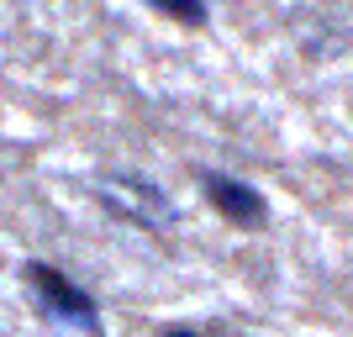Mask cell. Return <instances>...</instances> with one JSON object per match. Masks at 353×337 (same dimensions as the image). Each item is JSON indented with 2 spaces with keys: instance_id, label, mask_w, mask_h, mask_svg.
Listing matches in <instances>:
<instances>
[{
  "instance_id": "obj_1",
  "label": "cell",
  "mask_w": 353,
  "mask_h": 337,
  "mask_svg": "<svg viewBox=\"0 0 353 337\" xmlns=\"http://www.w3.org/2000/svg\"><path fill=\"white\" fill-rule=\"evenodd\" d=\"M90 195L101 201L105 216L127 221V227H137V232L148 237H163L169 227H174V201H169V190H163L159 179L137 174V169H117V174H101L95 185H90Z\"/></svg>"
},
{
  "instance_id": "obj_2",
  "label": "cell",
  "mask_w": 353,
  "mask_h": 337,
  "mask_svg": "<svg viewBox=\"0 0 353 337\" xmlns=\"http://www.w3.org/2000/svg\"><path fill=\"white\" fill-rule=\"evenodd\" d=\"M21 279L27 290L37 295V311L48 322H63V327H79L85 337H105V322H101V306L85 285H74L59 264H43V258H27L21 264Z\"/></svg>"
},
{
  "instance_id": "obj_3",
  "label": "cell",
  "mask_w": 353,
  "mask_h": 337,
  "mask_svg": "<svg viewBox=\"0 0 353 337\" xmlns=\"http://www.w3.org/2000/svg\"><path fill=\"white\" fill-rule=\"evenodd\" d=\"M195 179H201V195L211 201V211L221 221H232L237 232H264L269 227V201L253 190L248 179L221 174V169H195Z\"/></svg>"
},
{
  "instance_id": "obj_4",
  "label": "cell",
  "mask_w": 353,
  "mask_h": 337,
  "mask_svg": "<svg viewBox=\"0 0 353 337\" xmlns=\"http://www.w3.org/2000/svg\"><path fill=\"white\" fill-rule=\"evenodd\" d=\"M143 6H153L159 16H169L179 27H206V0H143Z\"/></svg>"
},
{
  "instance_id": "obj_5",
  "label": "cell",
  "mask_w": 353,
  "mask_h": 337,
  "mask_svg": "<svg viewBox=\"0 0 353 337\" xmlns=\"http://www.w3.org/2000/svg\"><path fill=\"white\" fill-rule=\"evenodd\" d=\"M159 337H237V332H201V327H159Z\"/></svg>"
}]
</instances>
